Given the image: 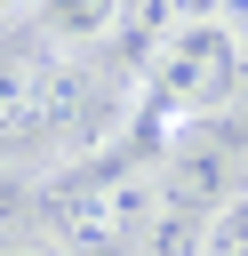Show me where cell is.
I'll use <instances>...</instances> for the list:
<instances>
[{
  "mask_svg": "<svg viewBox=\"0 0 248 256\" xmlns=\"http://www.w3.org/2000/svg\"><path fill=\"white\" fill-rule=\"evenodd\" d=\"M16 16H32V0H0V32H8Z\"/></svg>",
  "mask_w": 248,
  "mask_h": 256,
  "instance_id": "cell-5",
  "label": "cell"
},
{
  "mask_svg": "<svg viewBox=\"0 0 248 256\" xmlns=\"http://www.w3.org/2000/svg\"><path fill=\"white\" fill-rule=\"evenodd\" d=\"M224 8H232V24H248V0H224Z\"/></svg>",
  "mask_w": 248,
  "mask_h": 256,
  "instance_id": "cell-6",
  "label": "cell"
},
{
  "mask_svg": "<svg viewBox=\"0 0 248 256\" xmlns=\"http://www.w3.org/2000/svg\"><path fill=\"white\" fill-rule=\"evenodd\" d=\"M0 256H64V248H40V240H8Z\"/></svg>",
  "mask_w": 248,
  "mask_h": 256,
  "instance_id": "cell-4",
  "label": "cell"
},
{
  "mask_svg": "<svg viewBox=\"0 0 248 256\" xmlns=\"http://www.w3.org/2000/svg\"><path fill=\"white\" fill-rule=\"evenodd\" d=\"M200 256H248V192H232L216 216H208V248Z\"/></svg>",
  "mask_w": 248,
  "mask_h": 256,
  "instance_id": "cell-3",
  "label": "cell"
},
{
  "mask_svg": "<svg viewBox=\"0 0 248 256\" xmlns=\"http://www.w3.org/2000/svg\"><path fill=\"white\" fill-rule=\"evenodd\" d=\"M120 16H128V0H32V40L40 48H56V56H88V48H104L112 32H120Z\"/></svg>",
  "mask_w": 248,
  "mask_h": 256,
  "instance_id": "cell-2",
  "label": "cell"
},
{
  "mask_svg": "<svg viewBox=\"0 0 248 256\" xmlns=\"http://www.w3.org/2000/svg\"><path fill=\"white\" fill-rule=\"evenodd\" d=\"M240 96H248V40H240V24L232 16L176 24L152 48V64L136 72V128L128 136H144L160 152V128H168V144H184L192 120H216Z\"/></svg>",
  "mask_w": 248,
  "mask_h": 256,
  "instance_id": "cell-1",
  "label": "cell"
}]
</instances>
